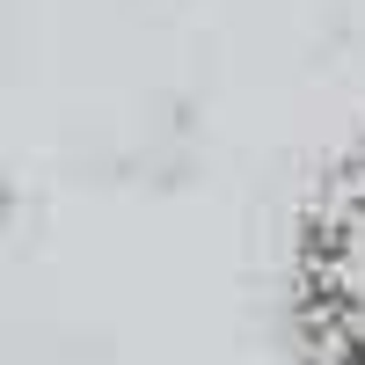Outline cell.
I'll return each mask as SVG.
<instances>
[{"mask_svg": "<svg viewBox=\"0 0 365 365\" xmlns=\"http://www.w3.org/2000/svg\"><path fill=\"white\" fill-rule=\"evenodd\" d=\"M15 220V190H8V175H0V227Z\"/></svg>", "mask_w": 365, "mask_h": 365, "instance_id": "7a4b0ae2", "label": "cell"}, {"mask_svg": "<svg viewBox=\"0 0 365 365\" xmlns=\"http://www.w3.org/2000/svg\"><path fill=\"white\" fill-rule=\"evenodd\" d=\"M299 329L322 365H365V154H351L307 205Z\"/></svg>", "mask_w": 365, "mask_h": 365, "instance_id": "6da1fadb", "label": "cell"}]
</instances>
